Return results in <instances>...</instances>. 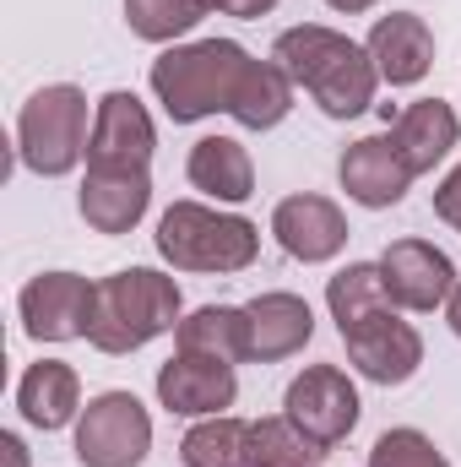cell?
<instances>
[{
  "mask_svg": "<svg viewBox=\"0 0 461 467\" xmlns=\"http://www.w3.org/2000/svg\"><path fill=\"white\" fill-rule=\"evenodd\" d=\"M271 60L326 109L332 119H353L374 104V88H380V71L369 60L364 44H353L347 33L332 27H288L277 44H271Z\"/></svg>",
  "mask_w": 461,
  "mask_h": 467,
  "instance_id": "obj_1",
  "label": "cell"
},
{
  "mask_svg": "<svg viewBox=\"0 0 461 467\" xmlns=\"http://www.w3.org/2000/svg\"><path fill=\"white\" fill-rule=\"evenodd\" d=\"M179 327V283L152 266H125L115 277H98L93 288V321L87 343L98 353H136L152 337Z\"/></svg>",
  "mask_w": 461,
  "mask_h": 467,
  "instance_id": "obj_2",
  "label": "cell"
},
{
  "mask_svg": "<svg viewBox=\"0 0 461 467\" xmlns=\"http://www.w3.org/2000/svg\"><path fill=\"white\" fill-rule=\"evenodd\" d=\"M250 55L233 44V38H201V44H179V49H163L147 71L158 104L169 109L174 125H196L207 115H229L233 88L244 77Z\"/></svg>",
  "mask_w": 461,
  "mask_h": 467,
  "instance_id": "obj_3",
  "label": "cell"
},
{
  "mask_svg": "<svg viewBox=\"0 0 461 467\" xmlns=\"http://www.w3.org/2000/svg\"><path fill=\"white\" fill-rule=\"evenodd\" d=\"M158 255L179 272H244L261 255V229L201 202H174L158 218Z\"/></svg>",
  "mask_w": 461,
  "mask_h": 467,
  "instance_id": "obj_4",
  "label": "cell"
},
{
  "mask_svg": "<svg viewBox=\"0 0 461 467\" xmlns=\"http://www.w3.org/2000/svg\"><path fill=\"white\" fill-rule=\"evenodd\" d=\"M87 93L71 82L38 88L16 115V152L33 174L60 180L87 158Z\"/></svg>",
  "mask_w": 461,
  "mask_h": 467,
  "instance_id": "obj_5",
  "label": "cell"
},
{
  "mask_svg": "<svg viewBox=\"0 0 461 467\" xmlns=\"http://www.w3.org/2000/svg\"><path fill=\"white\" fill-rule=\"evenodd\" d=\"M152 451V419L130 391H98L77 419L82 467H141Z\"/></svg>",
  "mask_w": 461,
  "mask_h": 467,
  "instance_id": "obj_6",
  "label": "cell"
},
{
  "mask_svg": "<svg viewBox=\"0 0 461 467\" xmlns=\"http://www.w3.org/2000/svg\"><path fill=\"white\" fill-rule=\"evenodd\" d=\"M282 413L321 446H343L358 424V386L347 380L337 364H304V375L288 380V397H282Z\"/></svg>",
  "mask_w": 461,
  "mask_h": 467,
  "instance_id": "obj_7",
  "label": "cell"
},
{
  "mask_svg": "<svg viewBox=\"0 0 461 467\" xmlns=\"http://www.w3.org/2000/svg\"><path fill=\"white\" fill-rule=\"evenodd\" d=\"M343 348L353 358V369L374 386H402L418 375L424 364V337L385 305V310H369L364 321L343 327Z\"/></svg>",
  "mask_w": 461,
  "mask_h": 467,
  "instance_id": "obj_8",
  "label": "cell"
},
{
  "mask_svg": "<svg viewBox=\"0 0 461 467\" xmlns=\"http://www.w3.org/2000/svg\"><path fill=\"white\" fill-rule=\"evenodd\" d=\"M93 288L87 277L77 272H44L22 288V332L33 343H71V337H87V321H93Z\"/></svg>",
  "mask_w": 461,
  "mask_h": 467,
  "instance_id": "obj_9",
  "label": "cell"
},
{
  "mask_svg": "<svg viewBox=\"0 0 461 467\" xmlns=\"http://www.w3.org/2000/svg\"><path fill=\"white\" fill-rule=\"evenodd\" d=\"M380 277H385L391 305L418 310V316L440 310V305L451 299V288L461 283L456 266H451V255H446L440 244H429V239H396V244H385Z\"/></svg>",
  "mask_w": 461,
  "mask_h": 467,
  "instance_id": "obj_10",
  "label": "cell"
},
{
  "mask_svg": "<svg viewBox=\"0 0 461 467\" xmlns=\"http://www.w3.org/2000/svg\"><path fill=\"white\" fill-rule=\"evenodd\" d=\"M158 147L152 115L136 93H104L98 115H93V141H87V169H147Z\"/></svg>",
  "mask_w": 461,
  "mask_h": 467,
  "instance_id": "obj_11",
  "label": "cell"
},
{
  "mask_svg": "<svg viewBox=\"0 0 461 467\" xmlns=\"http://www.w3.org/2000/svg\"><path fill=\"white\" fill-rule=\"evenodd\" d=\"M239 397V375L223 358H207V353H174L163 369H158V402L169 413H185V419H212L233 408Z\"/></svg>",
  "mask_w": 461,
  "mask_h": 467,
  "instance_id": "obj_12",
  "label": "cell"
},
{
  "mask_svg": "<svg viewBox=\"0 0 461 467\" xmlns=\"http://www.w3.org/2000/svg\"><path fill=\"white\" fill-rule=\"evenodd\" d=\"M271 234H277V244H282L293 261L315 266V261L343 255L347 218H343L337 202H326V196H315V191H299V196H282V202H277V213H271Z\"/></svg>",
  "mask_w": 461,
  "mask_h": 467,
  "instance_id": "obj_13",
  "label": "cell"
},
{
  "mask_svg": "<svg viewBox=\"0 0 461 467\" xmlns=\"http://www.w3.org/2000/svg\"><path fill=\"white\" fill-rule=\"evenodd\" d=\"M369 60H374V71H380V82H391V88H413V82H424L429 77V66H435V33H429V22L418 16V11H391V16H380L374 27H369Z\"/></svg>",
  "mask_w": 461,
  "mask_h": 467,
  "instance_id": "obj_14",
  "label": "cell"
},
{
  "mask_svg": "<svg viewBox=\"0 0 461 467\" xmlns=\"http://www.w3.org/2000/svg\"><path fill=\"white\" fill-rule=\"evenodd\" d=\"M337 180H343V191L358 207H374V213H380V207H396V202L407 196L413 169L402 163V152H396L391 136H364V141H353L343 152Z\"/></svg>",
  "mask_w": 461,
  "mask_h": 467,
  "instance_id": "obj_15",
  "label": "cell"
},
{
  "mask_svg": "<svg viewBox=\"0 0 461 467\" xmlns=\"http://www.w3.org/2000/svg\"><path fill=\"white\" fill-rule=\"evenodd\" d=\"M147 202H152L147 169H87L82 196H77L93 234H130L147 218Z\"/></svg>",
  "mask_w": 461,
  "mask_h": 467,
  "instance_id": "obj_16",
  "label": "cell"
},
{
  "mask_svg": "<svg viewBox=\"0 0 461 467\" xmlns=\"http://www.w3.org/2000/svg\"><path fill=\"white\" fill-rule=\"evenodd\" d=\"M244 316H250V358H261V364L293 358L315 337V316L299 294H261L244 305Z\"/></svg>",
  "mask_w": 461,
  "mask_h": 467,
  "instance_id": "obj_17",
  "label": "cell"
},
{
  "mask_svg": "<svg viewBox=\"0 0 461 467\" xmlns=\"http://www.w3.org/2000/svg\"><path fill=\"white\" fill-rule=\"evenodd\" d=\"M16 408H22V419L33 424V430H66L71 419H77V408H82V380H77V369L66 364V358H38V364H27V375L16 380Z\"/></svg>",
  "mask_w": 461,
  "mask_h": 467,
  "instance_id": "obj_18",
  "label": "cell"
},
{
  "mask_svg": "<svg viewBox=\"0 0 461 467\" xmlns=\"http://www.w3.org/2000/svg\"><path fill=\"white\" fill-rule=\"evenodd\" d=\"M456 136H461V119L446 99H418V104H407V109L396 115V125H391V141H396L402 163L413 169V180L429 174V169L456 147Z\"/></svg>",
  "mask_w": 461,
  "mask_h": 467,
  "instance_id": "obj_19",
  "label": "cell"
},
{
  "mask_svg": "<svg viewBox=\"0 0 461 467\" xmlns=\"http://www.w3.org/2000/svg\"><path fill=\"white\" fill-rule=\"evenodd\" d=\"M185 174H190L196 191H207L218 202H250L255 196V163H250V152L233 136H201L190 147Z\"/></svg>",
  "mask_w": 461,
  "mask_h": 467,
  "instance_id": "obj_20",
  "label": "cell"
},
{
  "mask_svg": "<svg viewBox=\"0 0 461 467\" xmlns=\"http://www.w3.org/2000/svg\"><path fill=\"white\" fill-rule=\"evenodd\" d=\"M293 109V77L277 66V60H250L239 88H233V104L229 115L244 125V130H271L282 125Z\"/></svg>",
  "mask_w": 461,
  "mask_h": 467,
  "instance_id": "obj_21",
  "label": "cell"
},
{
  "mask_svg": "<svg viewBox=\"0 0 461 467\" xmlns=\"http://www.w3.org/2000/svg\"><path fill=\"white\" fill-rule=\"evenodd\" d=\"M174 343H179V353H207V358L239 364V358H250V316L233 305H201L196 316H185L174 327Z\"/></svg>",
  "mask_w": 461,
  "mask_h": 467,
  "instance_id": "obj_22",
  "label": "cell"
},
{
  "mask_svg": "<svg viewBox=\"0 0 461 467\" xmlns=\"http://www.w3.org/2000/svg\"><path fill=\"white\" fill-rule=\"evenodd\" d=\"M321 446L282 413V419H255L244 441V467H321Z\"/></svg>",
  "mask_w": 461,
  "mask_h": 467,
  "instance_id": "obj_23",
  "label": "cell"
},
{
  "mask_svg": "<svg viewBox=\"0 0 461 467\" xmlns=\"http://www.w3.org/2000/svg\"><path fill=\"white\" fill-rule=\"evenodd\" d=\"M326 305H332L337 332L353 327V321H364L369 310H385V305H391V294H385L380 261H353V266H343V272L326 283Z\"/></svg>",
  "mask_w": 461,
  "mask_h": 467,
  "instance_id": "obj_24",
  "label": "cell"
},
{
  "mask_svg": "<svg viewBox=\"0 0 461 467\" xmlns=\"http://www.w3.org/2000/svg\"><path fill=\"white\" fill-rule=\"evenodd\" d=\"M244 441H250V424L244 419L212 413V419H201L179 441V462L185 467H244Z\"/></svg>",
  "mask_w": 461,
  "mask_h": 467,
  "instance_id": "obj_25",
  "label": "cell"
},
{
  "mask_svg": "<svg viewBox=\"0 0 461 467\" xmlns=\"http://www.w3.org/2000/svg\"><path fill=\"white\" fill-rule=\"evenodd\" d=\"M207 11H212V0H125V27L147 44H169V38L190 33Z\"/></svg>",
  "mask_w": 461,
  "mask_h": 467,
  "instance_id": "obj_26",
  "label": "cell"
},
{
  "mask_svg": "<svg viewBox=\"0 0 461 467\" xmlns=\"http://www.w3.org/2000/svg\"><path fill=\"white\" fill-rule=\"evenodd\" d=\"M369 467H451L440 457V446L418 430H385L369 451Z\"/></svg>",
  "mask_w": 461,
  "mask_h": 467,
  "instance_id": "obj_27",
  "label": "cell"
},
{
  "mask_svg": "<svg viewBox=\"0 0 461 467\" xmlns=\"http://www.w3.org/2000/svg\"><path fill=\"white\" fill-rule=\"evenodd\" d=\"M435 213H440V218L461 234V163L446 174V180H440V191H435Z\"/></svg>",
  "mask_w": 461,
  "mask_h": 467,
  "instance_id": "obj_28",
  "label": "cell"
},
{
  "mask_svg": "<svg viewBox=\"0 0 461 467\" xmlns=\"http://www.w3.org/2000/svg\"><path fill=\"white\" fill-rule=\"evenodd\" d=\"M212 5H218L223 16H244V22H255V16H266L277 0H212Z\"/></svg>",
  "mask_w": 461,
  "mask_h": 467,
  "instance_id": "obj_29",
  "label": "cell"
},
{
  "mask_svg": "<svg viewBox=\"0 0 461 467\" xmlns=\"http://www.w3.org/2000/svg\"><path fill=\"white\" fill-rule=\"evenodd\" d=\"M0 451H5V467H27V446H22V435H0Z\"/></svg>",
  "mask_w": 461,
  "mask_h": 467,
  "instance_id": "obj_30",
  "label": "cell"
},
{
  "mask_svg": "<svg viewBox=\"0 0 461 467\" xmlns=\"http://www.w3.org/2000/svg\"><path fill=\"white\" fill-rule=\"evenodd\" d=\"M446 316H451V332L461 337V283L451 288V299H446Z\"/></svg>",
  "mask_w": 461,
  "mask_h": 467,
  "instance_id": "obj_31",
  "label": "cell"
},
{
  "mask_svg": "<svg viewBox=\"0 0 461 467\" xmlns=\"http://www.w3.org/2000/svg\"><path fill=\"white\" fill-rule=\"evenodd\" d=\"M326 5H332V11H347V16H358V11H369L374 0H326Z\"/></svg>",
  "mask_w": 461,
  "mask_h": 467,
  "instance_id": "obj_32",
  "label": "cell"
}]
</instances>
